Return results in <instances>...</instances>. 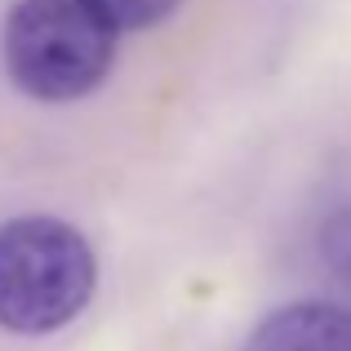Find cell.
Here are the masks:
<instances>
[{
  "mask_svg": "<svg viewBox=\"0 0 351 351\" xmlns=\"http://www.w3.org/2000/svg\"><path fill=\"white\" fill-rule=\"evenodd\" d=\"M98 263L89 240L49 214L0 223V329L40 338L71 325L94 298Z\"/></svg>",
  "mask_w": 351,
  "mask_h": 351,
  "instance_id": "obj_2",
  "label": "cell"
},
{
  "mask_svg": "<svg viewBox=\"0 0 351 351\" xmlns=\"http://www.w3.org/2000/svg\"><path fill=\"white\" fill-rule=\"evenodd\" d=\"M116 36L94 0H14L0 27V62L36 103H76L112 76Z\"/></svg>",
  "mask_w": 351,
  "mask_h": 351,
  "instance_id": "obj_1",
  "label": "cell"
},
{
  "mask_svg": "<svg viewBox=\"0 0 351 351\" xmlns=\"http://www.w3.org/2000/svg\"><path fill=\"white\" fill-rule=\"evenodd\" d=\"M94 5L116 32H143V27L165 23L182 0H94Z\"/></svg>",
  "mask_w": 351,
  "mask_h": 351,
  "instance_id": "obj_4",
  "label": "cell"
},
{
  "mask_svg": "<svg viewBox=\"0 0 351 351\" xmlns=\"http://www.w3.org/2000/svg\"><path fill=\"white\" fill-rule=\"evenodd\" d=\"M245 351H351V311L338 302H289L254 325Z\"/></svg>",
  "mask_w": 351,
  "mask_h": 351,
  "instance_id": "obj_3",
  "label": "cell"
}]
</instances>
